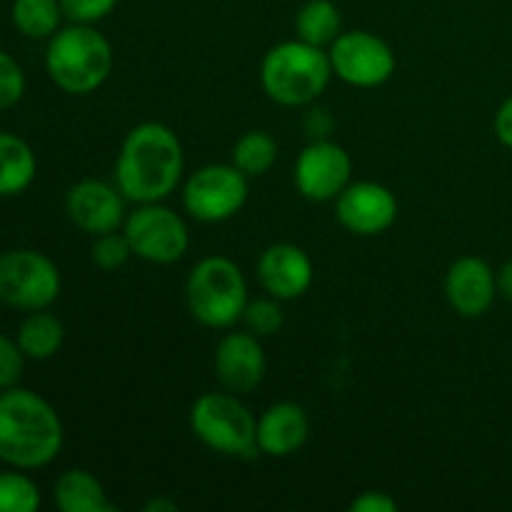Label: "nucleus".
Masks as SVG:
<instances>
[{"label": "nucleus", "mask_w": 512, "mask_h": 512, "mask_svg": "<svg viewBox=\"0 0 512 512\" xmlns=\"http://www.w3.org/2000/svg\"><path fill=\"white\" fill-rule=\"evenodd\" d=\"M185 153L178 133L163 123H140L125 135L115 160V185L125 200L163 203L183 180Z\"/></svg>", "instance_id": "nucleus-1"}, {"label": "nucleus", "mask_w": 512, "mask_h": 512, "mask_svg": "<svg viewBox=\"0 0 512 512\" xmlns=\"http://www.w3.org/2000/svg\"><path fill=\"white\" fill-rule=\"evenodd\" d=\"M63 423L43 395L28 388L0 393V460L10 468H45L63 450Z\"/></svg>", "instance_id": "nucleus-2"}, {"label": "nucleus", "mask_w": 512, "mask_h": 512, "mask_svg": "<svg viewBox=\"0 0 512 512\" xmlns=\"http://www.w3.org/2000/svg\"><path fill=\"white\" fill-rule=\"evenodd\" d=\"M45 70L63 93L90 95L110 78L113 45L88 23H70L48 40Z\"/></svg>", "instance_id": "nucleus-3"}, {"label": "nucleus", "mask_w": 512, "mask_h": 512, "mask_svg": "<svg viewBox=\"0 0 512 512\" xmlns=\"http://www.w3.org/2000/svg\"><path fill=\"white\" fill-rule=\"evenodd\" d=\"M333 65L328 50L305 40H285L265 53L260 65V83L265 95L285 108L310 105L325 93Z\"/></svg>", "instance_id": "nucleus-4"}, {"label": "nucleus", "mask_w": 512, "mask_h": 512, "mask_svg": "<svg viewBox=\"0 0 512 512\" xmlns=\"http://www.w3.org/2000/svg\"><path fill=\"white\" fill-rule=\"evenodd\" d=\"M185 303L205 328H230L243 320L248 283L240 265L225 255H208L195 263L185 280Z\"/></svg>", "instance_id": "nucleus-5"}, {"label": "nucleus", "mask_w": 512, "mask_h": 512, "mask_svg": "<svg viewBox=\"0 0 512 512\" xmlns=\"http://www.w3.org/2000/svg\"><path fill=\"white\" fill-rule=\"evenodd\" d=\"M190 430L213 453L228 458H255L258 418L235 393H205L190 405Z\"/></svg>", "instance_id": "nucleus-6"}, {"label": "nucleus", "mask_w": 512, "mask_h": 512, "mask_svg": "<svg viewBox=\"0 0 512 512\" xmlns=\"http://www.w3.org/2000/svg\"><path fill=\"white\" fill-rule=\"evenodd\" d=\"M60 295V270L38 250L0 253V303L18 310H45Z\"/></svg>", "instance_id": "nucleus-7"}, {"label": "nucleus", "mask_w": 512, "mask_h": 512, "mask_svg": "<svg viewBox=\"0 0 512 512\" xmlns=\"http://www.w3.org/2000/svg\"><path fill=\"white\" fill-rule=\"evenodd\" d=\"M248 175L233 163H210L183 185V208L200 223H225L248 203Z\"/></svg>", "instance_id": "nucleus-8"}, {"label": "nucleus", "mask_w": 512, "mask_h": 512, "mask_svg": "<svg viewBox=\"0 0 512 512\" xmlns=\"http://www.w3.org/2000/svg\"><path fill=\"white\" fill-rule=\"evenodd\" d=\"M123 233L133 255L155 265L178 263L190 245L185 220L163 203H140L133 213L125 215Z\"/></svg>", "instance_id": "nucleus-9"}, {"label": "nucleus", "mask_w": 512, "mask_h": 512, "mask_svg": "<svg viewBox=\"0 0 512 512\" xmlns=\"http://www.w3.org/2000/svg\"><path fill=\"white\" fill-rule=\"evenodd\" d=\"M333 75L355 88H378L388 83L395 73L393 48L368 30L340 33L328 48Z\"/></svg>", "instance_id": "nucleus-10"}, {"label": "nucleus", "mask_w": 512, "mask_h": 512, "mask_svg": "<svg viewBox=\"0 0 512 512\" xmlns=\"http://www.w3.org/2000/svg\"><path fill=\"white\" fill-rule=\"evenodd\" d=\"M350 173H353V160L348 150L333 140L318 138L298 155L293 178L303 198L313 203H328L348 188Z\"/></svg>", "instance_id": "nucleus-11"}, {"label": "nucleus", "mask_w": 512, "mask_h": 512, "mask_svg": "<svg viewBox=\"0 0 512 512\" xmlns=\"http://www.w3.org/2000/svg\"><path fill=\"white\" fill-rule=\"evenodd\" d=\"M335 218L348 233L373 238L398 220V198L375 180H358L335 198Z\"/></svg>", "instance_id": "nucleus-12"}, {"label": "nucleus", "mask_w": 512, "mask_h": 512, "mask_svg": "<svg viewBox=\"0 0 512 512\" xmlns=\"http://www.w3.org/2000/svg\"><path fill=\"white\" fill-rule=\"evenodd\" d=\"M65 213L73 220L75 228L98 238V235L123 228L125 195L120 193L118 185L85 178L75 183L65 195Z\"/></svg>", "instance_id": "nucleus-13"}, {"label": "nucleus", "mask_w": 512, "mask_h": 512, "mask_svg": "<svg viewBox=\"0 0 512 512\" xmlns=\"http://www.w3.org/2000/svg\"><path fill=\"white\" fill-rule=\"evenodd\" d=\"M215 378L228 393L245 395L258 388L268 373L263 343L250 330L228 333L220 338L213 358Z\"/></svg>", "instance_id": "nucleus-14"}, {"label": "nucleus", "mask_w": 512, "mask_h": 512, "mask_svg": "<svg viewBox=\"0 0 512 512\" xmlns=\"http://www.w3.org/2000/svg\"><path fill=\"white\" fill-rule=\"evenodd\" d=\"M445 298L463 318H480L498 298V275L478 255H463L445 275Z\"/></svg>", "instance_id": "nucleus-15"}, {"label": "nucleus", "mask_w": 512, "mask_h": 512, "mask_svg": "<svg viewBox=\"0 0 512 512\" xmlns=\"http://www.w3.org/2000/svg\"><path fill=\"white\" fill-rule=\"evenodd\" d=\"M313 260L303 248L293 243H275L263 250L258 260V280L273 298L295 300L313 285Z\"/></svg>", "instance_id": "nucleus-16"}, {"label": "nucleus", "mask_w": 512, "mask_h": 512, "mask_svg": "<svg viewBox=\"0 0 512 512\" xmlns=\"http://www.w3.org/2000/svg\"><path fill=\"white\" fill-rule=\"evenodd\" d=\"M310 435V418L303 405L275 403L258 418V448L268 458H288L298 453Z\"/></svg>", "instance_id": "nucleus-17"}, {"label": "nucleus", "mask_w": 512, "mask_h": 512, "mask_svg": "<svg viewBox=\"0 0 512 512\" xmlns=\"http://www.w3.org/2000/svg\"><path fill=\"white\" fill-rule=\"evenodd\" d=\"M58 510L63 512H113L103 483L88 470H65L53 490Z\"/></svg>", "instance_id": "nucleus-18"}, {"label": "nucleus", "mask_w": 512, "mask_h": 512, "mask_svg": "<svg viewBox=\"0 0 512 512\" xmlns=\"http://www.w3.org/2000/svg\"><path fill=\"white\" fill-rule=\"evenodd\" d=\"M38 160L23 138L0 130V198L20 195L33 185Z\"/></svg>", "instance_id": "nucleus-19"}, {"label": "nucleus", "mask_w": 512, "mask_h": 512, "mask_svg": "<svg viewBox=\"0 0 512 512\" xmlns=\"http://www.w3.org/2000/svg\"><path fill=\"white\" fill-rule=\"evenodd\" d=\"M65 328L55 315L33 310L18 328V345L30 360H48L63 348Z\"/></svg>", "instance_id": "nucleus-20"}, {"label": "nucleus", "mask_w": 512, "mask_h": 512, "mask_svg": "<svg viewBox=\"0 0 512 512\" xmlns=\"http://www.w3.org/2000/svg\"><path fill=\"white\" fill-rule=\"evenodd\" d=\"M295 30L305 43L330 48L333 40L343 33V15L333 0H308L295 15Z\"/></svg>", "instance_id": "nucleus-21"}, {"label": "nucleus", "mask_w": 512, "mask_h": 512, "mask_svg": "<svg viewBox=\"0 0 512 512\" xmlns=\"http://www.w3.org/2000/svg\"><path fill=\"white\" fill-rule=\"evenodd\" d=\"M13 25L33 40H50L60 30L63 5L60 0H13Z\"/></svg>", "instance_id": "nucleus-22"}, {"label": "nucleus", "mask_w": 512, "mask_h": 512, "mask_svg": "<svg viewBox=\"0 0 512 512\" xmlns=\"http://www.w3.org/2000/svg\"><path fill=\"white\" fill-rule=\"evenodd\" d=\"M275 160H278V140L265 130H248L233 145L230 163L248 178H260V175L270 173Z\"/></svg>", "instance_id": "nucleus-23"}, {"label": "nucleus", "mask_w": 512, "mask_h": 512, "mask_svg": "<svg viewBox=\"0 0 512 512\" xmlns=\"http://www.w3.org/2000/svg\"><path fill=\"white\" fill-rule=\"evenodd\" d=\"M40 508V490L28 475L15 470L0 473V512H35Z\"/></svg>", "instance_id": "nucleus-24"}, {"label": "nucleus", "mask_w": 512, "mask_h": 512, "mask_svg": "<svg viewBox=\"0 0 512 512\" xmlns=\"http://www.w3.org/2000/svg\"><path fill=\"white\" fill-rule=\"evenodd\" d=\"M283 308H280V300L268 295V298L248 300L243 310V323L245 330H250L258 338H270V335L278 333L283 328Z\"/></svg>", "instance_id": "nucleus-25"}, {"label": "nucleus", "mask_w": 512, "mask_h": 512, "mask_svg": "<svg viewBox=\"0 0 512 512\" xmlns=\"http://www.w3.org/2000/svg\"><path fill=\"white\" fill-rule=\"evenodd\" d=\"M90 258L98 265L100 270H118L133 258V248H130L128 238H125L123 230H113V233L98 235L90 248Z\"/></svg>", "instance_id": "nucleus-26"}, {"label": "nucleus", "mask_w": 512, "mask_h": 512, "mask_svg": "<svg viewBox=\"0 0 512 512\" xmlns=\"http://www.w3.org/2000/svg\"><path fill=\"white\" fill-rule=\"evenodd\" d=\"M25 93V73L18 60L0 48V110L13 108Z\"/></svg>", "instance_id": "nucleus-27"}, {"label": "nucleus", "mask_w": 512, "mask_h": 512, "mask_svg": "<svg viewBox=\"0 0 512 512\" xmlns=\"http://www.w3.org/2000/svg\"><path fill=\"white\" fill-rule=\"evenodd\" d=\"M63 5V15L70 23H100L113 13L118 0H60Z\"/></svg>", "instance_id": "nucleus-28"}, {"label": "nucleus", "mask_w": 512, "mask_h": 512, "mask_svg": "<svg viewBox=\"0 0 512 512\" xmlns=\"http://www.w3.org/2000/svg\"><path fill=\"white\" fill-rule=\"evenodd\" d=\"M25 368V353L20 350L18 340L0 335V390L18 385Z\"/></svg>", "instance_id": "nucleus-29"}, {"label": "nucleus", "mask_w": 512, "mask_h": 512, "mask_svg": "<svg viewBox=\"0 0 512 512\" xmlns=\"http://www.w3.org/2000/svg\"><path fill=\"white\" fill-rule=\"evenodd\" d=\"M398 510V500L390 498L388 493L380 490H365L358 498L350 503V512H395Z\"/></svg>", "instance_id": "nucleus-30"}, {"label": "nucleus", "mask_w": 512, "mask_h": 512, "mask_svg": "<svg viewBox=\"0 0 512 512\" xmlns=\"http://www.w3.org/2000/svg\"><path fill=\"white\" fill-rule=\"evenodd\" d=\"M495 135L505 148H512V95L498 108L495 115Z\"/></svg>", "instance_id": "nucleus-31"}, {"label": "nucleus", "mask_w": 512, "mask_h": 512, "mask_svg": "<svg viewBox=\"0 0 512 512\" xmlns=\"http://www.w3.org/2000/svg\"><path fill=\"white\" fill-rule=\"evenodd\" d=\"M498 295L512 303V258L498 270Z\"/></svg>", "instance_id": "nucleus-32"}, {"label": "nucleus", "mask_w": 512, "mask_h": 512, "mask_svg": "<svg viewBox=\"0 0 512 512\" xmlns=\"http://www.w3.org/2000/svg\"><path fill=\"white\" fill-rule=\"evenodd\" d=\"M145 512H175L178 510V503H173V500H165V498H153L145 503Z\"/></svg>", "instance_id": "nucleus-33"}]
</instances>
